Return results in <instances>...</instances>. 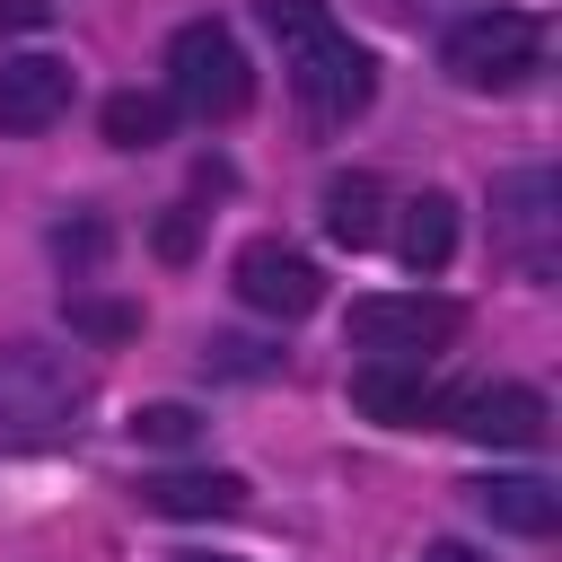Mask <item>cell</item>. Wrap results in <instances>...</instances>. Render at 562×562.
Listing matches in <instances>:
<instances>
[{
	"label": "cell",
	"mask_w": 562,
	"mask_h": 562,
	"mask_svg": "<svg viewBox=\"0 0 562 562\" xmlns=\"http://www.w3.org/2000/svg\"><path fill=\"white\" fill-rule=\"evenodd\" d=\"M79 369L61 360V351H44V342H9L0 351V439L9 448H53V439H70L79 422Z\"/></svg>",
	"instance_id": "6da1fadb"
},
{
	"label": "cell",
	"mask_w": 562,
	"mask_h": 562,
	"mask_svg": "<svg viewBox=\"0 0 562 562\" xmlns=\"http://www.w3.org/2000/svg\"><path fill=\"white\" fill-rule=\"evenodd\" d=\"M246 97H255V70H246L237 35L220 18L176 26V44H167V105H184L202 123H228V114H246Z\"/></svg>",
	"instance_id": "7a4b0ae2"
},
{
	"label": "cell",
	"mask_w": 562,
	"mask_h": 562,
	"mask_svg": "<svg viewBox=\"0 0 562 562\" xmlns=\"http://www.w3.org/2000/svg\"><path fill=\"white\" fill-rule=\"evenodd\" d=\"M544 61V26L527 9H483L465 26H448V79L474 88V97H501V88H527Z\"/></svg>",
	"instance_id": "3957f363"
},
{
	"label": "cell",
	"mask_w": 562,
	"mask_h": 562,
	"mask_svg": "<svg viewBox=\"0 0 562 562\" xmlns=\"http://www.w3.org/2000/svg\"><path fill=\"white\" fill-rule=\"evenodd\" d=\"M290 88H299V105H307V114L351 123V114L378 97V61H369L342 26H325V35H307V44L290 53Z\"/></svg>",
	"instance_id": "277c9868"
},
{
	"label": "cell",
	"mask_w": 562,
	"mask_h": 562,
	"mask_svg": "<svg viewBox=\"0 0 562 562\" xmlns=\"http://www.w3.org/2000/svg\"><path fill=\"white\" fill-rule=\"evenodd\" d=\"M457 334V307L430 299V290H378V299H351V342L369 360H422Z\"/></svg>",
	"instance_id": "5b68a950"
},
{
	"label": "cell",
	"mask_w": 562,
	"mask_h": 562,
	"mask_svg": "<svg viewBox=\"0 0 562 562\" xmlns=\"http://www.w3.org/2000/svg\"><path fill=\"white\" fill-rule=\"evenodd\" d=\"M228 281H237V299L255 307V316H307L316 299H325V272L299 255V246H281V237H255V246H237V263H228Z\"/></svg>",
	"instance_id": "8992f818"
},
{
	"label": "cell",
	"mask_w": 562,
	"mask_h": 562,
	"mask_svg": "<svg viewBox=\"0 0 562 562\" xmlns=\"http://www.w3.org/2000/svg\"><path fill=\"white\" fill-rule=\"evenodd\" d=\"M553 202H562V184H553L544 167H518V176H501V193H492V211H501V237H509V255H518L536 281L553 272V220H562Z\"/></svg>",
	"instance_id": "52a82bcc"
},
{
	"label": "cell",
	"mask_w": 562,
	"mask_h": 562,
	"mask_svg": "<svg viewBox=\"0 0 562 562\" xmlns=\"http://www.w3.org/2000/svg\"><path fill=\"white\" fill-rule=\"evenodd\" d=\"M351 404L369 422H386V430H422V422L448 413V395L422 378V360H360L351 369Z\"/></svg>",
	"instance_id": "ba28073f"
},
{
	"label": "cell",
	"mask_w": 562,
	"mask_h": 562,
	"mask_svg": "<svg viewBox=\"0 0 562 562\" xmlns=\"http://www.w3.org/2000/svg\"><path fill=\"white\" fill-rule=\"evenodd\" d=\"M448 413H457V430H465L474 448H536L544 422H553V404H544L536 386H474V395L448 404Z\"/></svg>",
	"instance_id": "9c48e42d"
},
{
	"label": "cell",
	"mask_w": 562,
	"mask_h": 562,
	"mask_svg": "<svg viewBox=\"0 0 562 562\" xmlns=\"http://www.w3.org/2000/svg\"><path fill=\"white\" fill-rule=\"evenodd\" d=\"M61 114H70V61H53V53L0 61V132H44Z\"/></svg>",
	"instance_id": "30bf717a"
},
{
	"label": "cell",
	"mask_w": 562,
	"mask_h": 562,
	"mask_svg": "<svg viewBox=\"0 0 562 562\" xmlns=\"http://www.w3.org/2000/svg\"><path fill=\"white\" fill-rule=\"evenodd\" d=\"M140 501L158 518H237L246 509V474H228V465H176V474H149Z\"/></svg>",
	"instance_id": "8fae6325"
},
{
	"label": "cell",
	"mask_w": 562,
	"mask_h": 562,
	"mask_svg": "<svg viewBox=\"0 0 562 562\" xmlns=\"http://www.w3.org/2000/svg\"><path fill=\"white\" fill-rule=\"evenodd\" d=\"M474 509L501 527V536H553L562 527V492L544 474H483L474 483Z\"/></svg>",
	"instance_id": "7c38bea8"
},
{
	"label": "cell",
	"mask_w": 562,
	"mask_h": 562,
	"mask_svg": "<svg viewBox=\"0 0 562 562\" xmlns=\"http://www.w3.org/2000/svg\"><path fill=\"white\" fill-rule=\"evenodd\" d=\"M395 255L413 272H448V255H457V202L448 193H413L404 220H395Z\"/></svg>",
	"instance_id": "4fadbf2b"
},
{
	"label": "cell",
	"mask_w": 562,
	"mask_h": 562,
	"mask_svg": "<svg viewBox=\"0 0 562 562\" xmlns=\"http://www.w3.org/2000/svg\"><path fill=\"white\" fill-rule=\"evenodd\" d=\"M325 237H334V246H378V237H386V193H378V176H334V184H325Z\"/></svg>",
	"instance_id": "5bb4252c"
},
{
	"label": "cell",
	"mask_w": 562,
	"mask_h": 562,
	"mask_svg": "<svg viewBox=\"0 0 562 562\" xmlns=\"http://www.w3.org/2000/svg\"><path fill=\"white\" fill-rule=\"evenodd\" d=\"M167 123H176V105H167V97H140V88L105 97V140H114V149H158V140H167Z\"/></svg>",
	"instance_id": "9a60e30c"
},
{
	"label": "cell",
	"mask_w": 562,
	"mask_h": 562,
	"mask_svg": "<svg viewBox=\"0 0 562 562\" xmlns=\"http://www.w3.org/2000/svg\"><path fill=\"white\" fill-rule=\"evenodd\" d=\"M255 18H263L290 53H299L307 35H325V26H334V18H325V0H255Z\"/></svg>",
	"instance_id": "2e32d148"
},
{
	"label": "cell",
	"mask_w": 562,
	"mask_h": 562,
	"mask_svg": "<svg viewBox=\"0 0 562 562\" xmlns=\"http://www.w3.org/2000/svg\"><path fill=\"white\" fill-rule=\"evenodd\" d=\"M193 430H202L193 404H140V413H132V439H149V448H184Z\"/></svg>",
	"instance_id": "e0dca14e"
},
{
	"label": "cell",
	"mask_w": 562,
	"mask_h": 562,
	"mask_svg": "<svg viewBox=\"0 0 562 562\" xmlns=\"http://www.w3.org/2000/svg\"><path fill=\"white\" fill-rule=\"evenodd\" d=\"M158 255H167V263L193 255V211H167V220H158Z\"/></svg>",
	"instance_id": "ac0fdd59"
},
{
	"label": "cell",
	"mask_w": 562,
	"mask_h": 562,
	"mask_svg": "<svg viewBox=\"0 0 562 562\" xmlns=\"http://www.w3.org/2000/svg\"><path fill=\"white\" fill-rule=\"evenodd\" d=\"M0 26L9 35H35V26H53V0H0Z\"/></svg>",
	"instance_id": "d6986e66"
},
{
	"label": "cell",
	"mask_w": 562,
	"mask_h": 562,
	"mask_svg": "<svg viewBox=\"0 0 562 562\" xmlns=\"http://www.w3.org/2000/svg\"><path fill=\"white\" fill-rule=\"evenodd\" d=\"M53 246H61L70 263H88V255L105 246V228H97V220H79V228H53Z\"/></svg>",
	"instance_id": "ffe728a7"
},
{
	"label": "cell",
	"mask_w": 562,
	"mask_h": 562,
	"mask_svg": "<svg viewBox=\"0 0 562 562\" xmlns=\"http://www.w3.org/2000/svg\"><path fill=\"white\" fill-rule=\"evenodd\" d=\"M211 360H220V369H237V378H255V369H272V360H263L255 342H211Z\"/></svg>",
	"instance_id": "44dd1931"
},
{
	"label": "cell",
	"mask_w": 562,
	"mask_h": 562,
	"mask_svg": "<svg viewBox=\"0 0 562 562\" xmlns=\"http://www.w3.org/2000/svg\"><path fill=\"white\" fill-rule=\"evenodd\" d=\"M70 316H79L88 334H132V316H123V307H70Z\"/></svg>",
	"instance_id": "7402d4cb"
},
{
	"label": "cell",
	"mask_w": 562,
	"mask_h": 562,
	"mask_svg": "<svg viewBox=\"0 0 562 562\" xmlns=\"http://www.w3.org/2000/svg\"><path fill=\"white\" fill-rule=\"evenodd\" d=\"M422 562H483V553H474V544H430Z\"/></svg>",
	"instance_id": "603a6c76"
}]
</instances>
